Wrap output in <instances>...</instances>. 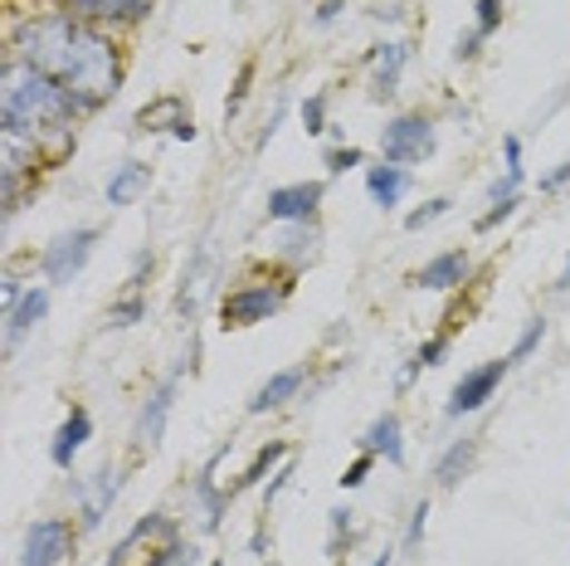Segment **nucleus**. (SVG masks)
<instances>
[{
	"label": "nucleus",
	"mask_w": 570,
	"mask_h": 566,
	"mask_svg": "<svg viewBox=\"0 0 570 566\" xmlns=\"http://www.w3.org/2000/svg\"><path fill=\"white\" fill-rule=\"evenodd\" d=\"M288 455H293V445H288V440H268V445H258V449H254V459L244 465V474H239L235 484H229V498L249 494V488H264V484H268V474H274L278 465H288Z\"/></svg>",
	"instance_id": "393cba45"
},
{
	"label": "nucleus",
	"mask_w": 570,
	"mask_h": 566,
	"mask_svg": "<svg viewBox=\"0 0 570 566\" xmlns=\"http://www.w3.org/2000/svg\"><path fill=\"white\" fill-rule=\"evenodd\" d=\"M342 6H346V0H322V6L313 10V25H317V30H327V25L342 16Z\"/></svg>",
	"instance_id": "de8ad7c7"
},
{
	"label": "nucleus",
	"mask_w": 570,
	"mask_h": 566,
	"mask_svg": "<svg viewBox=\"0 0 570 566\" xmlns=\"http://www.w3.org/2000/svg\"><path fill=\"white\" fill-rule=\"evenodd\" d=\"M381 162H395V166H424L434 157V147H439V123L430 118L424 108H405V113H391L381 127Z\"/></svg>",
	"instance_id": "20e7f679"
},
{
	"label": "nucleus",
	"mask_w": 570,
	"mask_h": 566,
	"mask_svg": "<svg viewBox=\"0 0 570 566\" xmlns=\"http://www.w3.org/2000/svg\"><path fill=\"white\" fill-rule=\"evenodd\" d=\"M98 244H102V225L59 230V235L40 250V283H49V289H63V283H73L88 269V260L98 254Z\"/></svg>",
	"instance_id": "423d86ee"
},
{
	"label": "nucleus",
	"mask_w": 570,
	"mask_h": 566,
	"mask_svg": "<svg viewBox=\"0 0 570 566\" xmlns=\"http://www.w3.org/2000/svg\"><path fill=\"white\" fill-rule=\"evenodd\" d=\"M196 543H190L186 533L180 537H166V543H157V547H147L141 552V562L137 566H196Z\"/></svg>",
	"instance_id": "c85d7f7f"
},
{
	"label": "nucleus",
	"mask_w": 570,
	"mask_h": 566,
	"mask_svg": "<svg viewBox=\"0 0 570 566\" xmlns=\"http://www.w3.org/2000/svg\"><path fill=\"white\" fill-rule=\"evenodd\" d=\"M375 465H381V459H375V455H366V449H361V455L352 459V465L342 469V479H336V484H342V494H356V488L371 479V469H375Z\"/></svg>",
	"instance_id": "58836bf2"
},
{
	"label": "nucleus",
	"mask_w": 570,
	"mask_h": 566,
	"mask_svg": "<svg viewBox=\"0 0 570 566\" xmlns=\"http://www.w3.org/2000/svg\"><path fill=\"white\" fill-rule=\"evenodd\" d=\"M180 377H186V367H176L171 377H161L147 396H141V410L132 420V445L137 449H157L166 440V424H171V410H176V396H180Z\"/></svg>",
	"instance_id": "9d476101"
},
{
	"label": "nucleus",
	"mask_w": 570,
	"mask_h": 566,
	"mask_svg": "<svg viewBox=\"0 0 570 566\" xmlns=\"http://www.w3.org/2000/svg\"><path fill=\"white\" fill-rule=\"evenodd\" d=\"M317 250H322V230L313 221V225H278V240L268 254H274V264H283L288 274H303V269L317 260Z\"/></svg>",
	"instance_id": "6ab92c4d"
},
{
	"label": "nucleus",
	"mask_w": 570,
	"mask_h": 566,
	"mask_svg": "<svg viewBox=\"0 0 570 566\" xmlns=\"http://www.w3.org/2000/svg\"><path fill=\"white\" fill-rule=\"evenodd\" d=\"M166 537H180V523L171 518V513H147V518H137L118 543H112V552H108V562L102 566H132L137 552L157 547V543H166Z\"/></svg>",
	"instance_id": "f3484780"
},
{
	"label": "nucleus",
	"mask_w": 570,
	"mask_h": 566,
	"mask_svg": "<svg viewBox=\"0 0 570 566\" xmlns=\"http://www.w3.org/2000/svg\"><path fill=\"white\" fill-rule=\"evenodd\" d=\"M55 6L73 10V16L88 20V25H102V30L122 35V30L147 25L151 10H157V0H55Z\"/></svg>",
	"instance_id": "ddd939ff"
},
{
	"label": "nucleus",
	"mask_w": 570,
	"mask_h": 566,
	"mask_svg": "<svg viewBox=\"0 0 570 566\" xmlns=\"http://www.w3.org/2000/svg\"><path fill=\"white\" fill-rule=\"evenodd\" d=\"M83 108L59 79L40 74L35 64L6 55L0 64V137H20L49 157V166H63L79 147Z\"/></svg>",
	"instance_id": "f03ea898"
},
{
	"label": "nucleus",
	"mask_w": 570,
	"mask_h": 566,
	"mask_svg": "<svg viewBox=\"0 0 570 566\" xmlns=\"http://www.w3.org/2000/svg\"><path fill=\"white\" fill-rule=\"evenodd\" d=\"M293 279L297 274H274V279L235 283V289L219 299V328L239 332V328H258V323H268V318H278L283 303L293 299Z\"/></svg>",
	"instance_id": "7ed1b4c3"
},
{
	"label": "nucleus",
	"mask_w": 570,
	"mask_h": 566,
	"mask_svg": "<svg viewBox=\"0 0 570 566\" xmlns=\"http://www.w3.org/2000/svg\"><path fill=\"white\" fill-rule=\"evenodd\" d=\"M24 289H30V283H20L16 274H6V279H0V299H6V308H16V303L24 299Z\"/></svg>",
	"instance_id": "49530a36"
},
{
	"label": "nucleus",
	"mask_w": 570,
	"mask_h": 566,
	"mask_svg": "<svg viewBox=\"0 0 570 566\" xmlns=\"http://www.w3.org/2000/svg\"><path fill=\"white\" fill-rule=\"evenodd\" d=\"M361 176H366L371 205H381V211H400V201H405L410 186H414V172H410V166H395V162H375Z\"/></svg>",
	"instance_id": "5701e85b"
},
{
	"label": "nucleus",
	"mask_w": 570,
	"mask_h": 566,
	"mask_svg": "<svg viewBox=\"0 0 570 566\" xmlns=\"http://www.w3.org/2000/svg\"><path fill=\"white\" fill-rule=\"evenodd\" d=\"M132 127H137V133H147V137H171V142H196L200 137L196 113H190V103L180 94H161V98L141 103Z\"/></svg>",
	"instance_id": "9b49d317"
},
{
	"label": "nucleus",
	"mask_w": 570,
	"mask_h": 566,
	"mask_svg": "<svg viewBox=\"0 0 570 566\" xmlns=\"http://www.w3.org/2000/svg\"><path fill=\"white\" fill-rule=\"evenodd\" d=\"M225 459H229V440L219 445L200 465L196 479H190V508H196V518H200V533H219V518H225V508L235 504V498H229V484H219V465H225Z\"/></svg>",
	"instance_id": "f8f14e48"
},
{
	"label": "nucleus",
	"mask_w": 570,
	"mask_h": 566,
	"mask_svg": "<svg viewBox=\"0 0 570 566\" xmlns=\"http://www.w3.org/2000/svg\"><path fill=\"white\" fill-rule=\"evenodd\" d=\"M512 377V357H492V362H478L469 367L459 381H453V391H449V401H444V416L449 420H469L478 416L492 396L502 391V381Z\"/></svg>",
	"instance_id": "0eeeda50"
},
{
	"label": "nucleus",
	"mask_w": 570,
	"mask_h": 566,
	"mask_svg": "<svg viewBox=\"0 0 570 566\" xmlns=\"http://www.w3.org/2000/svg\"><path fill=\"white\" fill-rule=\"evenodd\" d=\"M449 211H453V196H430L424 205H414V211L405 215V230H410V235H420V230H430V225L444 221Z\"/></svg>",
	"instance_id": "f704fd0d"
},
{
	"label": "nucleus",
	"mask_w": 570,
	"mask_h": 566,
	"mask_svg": "<svg viewBox=\"0 0 570 566\" xmlns=\"http://www.w3.org/2000/svg\"><path fill=\"white\" fill-rule=\"evenodd\" d=\"M147 313H151L147 293L122 289V299H112V303H108V318H102V328H108V332H127V328H137Z\"/></svg>",
	"instance_id": "cd10ccee"
},
{
	"label": "nucleus",
	"mask_w": 570,
	"mask_h": 566,
	"mask_svg": "<svg viewBox=\"0 0 570 566\" xmlns=\"http://www.w3.org/2000/svg\"><path fill=\"white\" fill-rule=\"evenodd\" d=\"M88 440H94V410H88V406H69V410H63V420H59V430H55V440H49V465L69 474L73 459L88 449Z\"/></svg>",
	"instance_id": "a211bd4d"
},
{
	"label": "nucleus",
	"mask_w": 570,
	"mask_h": 566,
	"mask_svg": "<svg viewBox=\"0 0 570 566\" xmlns=\"http://www.w3.org/2000/svg\"><path fill=\"white\" fill-rule=\"evenodd\" d=\"M570 186V157L561 162V166H551L547 176H541V191H547V196H556V191H566Z\"/></svg>",
	"instance_id": "a18cd8bd"
},
{
	"label": "nucleus",
	"mask_w": 570,
	"mask_h": 566,
	"mask_svg": "<svg viewBox=\"0 0 570 566\" xmlns=\"http://www.w3.org/2000/svg\"><path fill=\"white\" fill-rule=\"evenodd\" d=\"M10 55L35 64L40 74L59 79L83 108V118L102 113L122 94L127 59L112 30L79 20L73 10L49 6V10H24L10 20Z\"/></svg>",
	"instance_id": "f257e3e1"
},
{
	"label": "nucleus",
	"mask_w": 570,
	"mask_h": 566,
	"mask_svg": "<svg viewBox=\"0 0 570 566\" xmlns=\"http://www.w3.org/2000/svg\"><path fill=\"white\" fill-rule=\"evenodd\" d=\"M395 557H400V547H385V552H381V557H375L371 566H395Z\"/></svg>",
	"instance_id": "8fccbe9b"
},
{
	"label": "nucleus",
	"mask_w": 570,
	"mask_h": 566,
	"mask_svg": "<svg viewBox=\"0 0 570 566\" xmlns=\"http://www.w3.org/2000/svg\"><path fill=\"white\" fill-rule=\"evenodd\" d=\"M254 74H258L254 59H244L235 69V84H229V98H225V123H235L244 113V103H249V94H254Z\"/></svg>",
	"instance_id": "473e14b6"
},
{
	"label": "nucleus",
	"mask_w": 570,
	"mask_h": 566,
	"mask_svg": "<svg viewBox=\"0 0 570 566\" xmlns=\"http://www.w3.org/2000/svg\"><path fill=\"white\" fill-rule=\"evenodd\" d=\"M79 537L83 527H73V518H35L20 533V566H63Z\"/></svg>",
	"instance_id": "6e6552de"
},
{
	"label": "nucleus",
	"mask_w": 570,
	"mask_h": 566,
	"mask_svg": "<svg viewBox=\"0 0 570 566\" xmlns=\"http://www.w3.org/2000/svg\"><path fill=\"white\" fill-rule=\"evenodd\" d=\"M288 484H293V465H278L274 474H268V484H264V513L278 504V494H283Z\"/></svg>",
	"instance_id": "37998d69"
},
{
	"label": "nucleus",
	"mask_w": 570,
	"mask_h": 566,
	"mask_svg": "<svg viewBox=\"0 0 570 566\" xmlns=\"http://www.w3.org/2000/svg\"><path fill=\"white\" fill-rule=\"evenodd\" d=\"M473 30H483L488 40L502 30V0H473Z\"/></svg>",
	"instance_id": "a19ab883"
},
{
	"label": "nucleus",
	"mask_w": 570,
	"mask_h": 566,
	"mask_svg": "<svg viewBox=\"0 0 570 566\" xmlns=\"http://www.w3.org/2000/svg\"><path fill=\"white\" fill-rule=\"evenodd\" d=\"M55 172L49 157L35 142H20V137H0V205H6V221H16L24 196L40 191V176Z\"/></svg>",
	"instance_id": "39448f33"
},
{
	"label": "nucleus",
	"mask_w": 570,
	"mask_h": 566,
	"mask_svg": "<svg viewBox=\"0 0 570 566\" xmlns=\"http://www.w3.org/2000/svg\"><path fill=\"white\" fill-rule=\"evenodd\" d=\"M151 186V162L141 157H127L108 172V182H102V201L112 205V211H127V205H137L141 196H147Z\"/></svg>",
	"instance_id": "aec40b11"
},
{
	"label": "nucleus",
	"mask_w": 570,
	"mask_h": 566,
	"mask_svg": "<svg viewBox=\"0 0 570 566\" xmlns=\"http://www.w3.org/2000/svg\"><path fill=\"white\" fill-rule=\"evenodd\" d=\"M322 201H327V182L313 176V182H283L268 191L264 215L268 225H313L322 215Z\"/></svg>",
	"instance_id": "1a4fd4ad"
},
{
	"label": "nucleus",
	"mask_w": 570,
	"mask_h": 566,
	"mask_svg": "<svg viewBox=\"0 0 570 566\" xmlns=\"http://www.w3.org/2000/svg\"><path fill=\"white\" fill-rule=\"evenodd\" d=\"M283 118H288V98H283V103H278V108H274V113H268V123H264V127H258V137H254V152H264V147H268V142H274V133H278V127H283Z\"/></svg>",
	"instance_id": "c03bdc74"
},
{
	"label": "nucleus",
	"mask_w": 570,
	"mask_h": 566,
	"mask_svg": "<svg viewBox=\"0 0 570 566\" xmlns=\"http://www.w3.org/2000/svg\"><path fill=\"white\" fill-rule=\"evenodd\" d=\"M205 566H225V562H219V557H215V562H205Z\"/></svg>",
	"instance_id": "3c124183"
},
{
	"label": "nucleus",
	"mask_w": 570,
	"mask_h": 566,
	"mask_svg": "<svg viewBox=\"0 0 570 566\" xmlns=\"http://www.w3.org/2000/svg\"><path fill=\"white\" fill-rule=\"evenodd\" d=\"M478 449H483V440H478V435H463V440H453L444 455L434 459V484H439V488L463 484V479L473 474V465H478Z\"/></svg>",
	"instance_id": "a878e982"
},
{
	"label": "nucleus",
	"mask_w": 570,
	"mask_h": 566,
	"mask_svg": "<svg viewBox=\"0 0 570 566\" xmlns=\"http://www.w3.org/2000/svg\"><path fill=\"white\" fill-rule=\"evenodd\" d=\"M303 386H307V367H283V371H274V377H268L264 386H254L249 416H268V410L293 406L297 396H303Z\"/></svg>",
	"instance_id": "b1692460"
},
{
	"label": "nucleus",
	"mask_w": 570,
	"mask_h": 566,
	"mask_svg": "<svg viewBox=\"0 0 570 566\" xmlns=\"http://www.w3.org/2000/svg\"><path fill=\"white\" fill-rule=\"evenodd\" d=\"M122 479H127V469L102 465L94 479H83L79 488H73V498H79V527H83V533H98V527H102V518H108L112 504H118V494H122Z\"/></svg>",
	"instance_id": "4468645a"
},
{
	"label": "nucleus",
	"mask_w": 570,
	"mask_h": 566,
	"mask_svg": "<svg viewBox=\"0 0 570 566\" xmlns=\"http://www.w3.org/2000/svg\"><path fill=\"white\" fill-rule=\"evenodd\" d=\"M297 123H303L307 137H327L332 133V94H327V88H317V94L303 98V108H297Z\"/></svg>",
	"instance_id": "c756f323"
},
{
	"label": "nucleus",
	"mask_w": 570,
	"mask_h": 566,
	"mask_svg": "<svg viewBox=\"0 0 570 566\" xmlns=\"http://www.w3.org/2000/svg\"><path fill=\"white\" fill-rule=\"evenodd\" d=\"M356 543V513L352 508H332L327 513V552L342 557V547Z\"/></svg>",
	"instance_id": "72a5a7b5"
},
{
	"label": "nucleus",
	"mask_w": 570,
	"mask_h": 566,
	"mask_svg": "<svg viewBox=\"0 0 570 566\" xmlns=\"http://www.w3.org/2000/svg\"><path fill=\"white\" fill-rule=\"evenodd\" d=\"M502 176H512V182L527 186V162H522V137L508 133L502 137Z\"/></svg>",
	"instance_id": "ea45409f"
},
{
	"label": "nucleus",
	"mask_w": 570,
	"mask_h": 566,
	"mask_svg": "<svg viewBox=\"0 0 570 566\" xmlns=\"http://www.w3.org/2000/svg\"><path fill=\"white\" fill-rule=\"evenodd\" d=\"M469 279H473V254L469 250H439L434 260H424L410 274V283L424 289V293H459V289H469Z\"/></svg>",
	"instance_id": "dca6fc26"
},
{
	"label": "nucleus",
	"mask_w": 570,
	"mask_h": 566,
	"mask_svg": "<svg viewBox=\"0 0 570 566\" xmlns=\"http://www.w3.org/2000/svg\"><path fill=\"white\" fill-rule=\"evenodd\" d=\"M361 449L375 455L381 465H391V469L405 465V424H400L395 410H381V416L366 424V435H361Z\"/></svg>",
	"instance_id": "4be33fe9"
},
{
	"label": "nucleus",
	"mask_w": 570,
	"mask_h": 566,
	"mask_svg": "<svg viewBox=\"0 0 570 566\" xmlns=\"http://www.w3.org/2000/svg\"><path fill=\"white\" fill-rule=\"evenodd\" d=\"M556 293H570V254H566V264H561V274H556Z\"/></svg>",
	"instance_id": "09e8293b"
},
{
	"label": "nucleus",
	"mask_w": 570,
	"mask_h": 566,
	"mask_svg": "<svg viewBox=\"0 0 570 566\" xmlns=\"http://www.w3.org/2000/svg\"><path fill=\"white\" fill-rule=\"evenodd\" d=\"M49 293H55L49 283H30V289H24V299L16 308H6V347H10V352H16V347L49 318Z\"/></svg>",
	"instance_id": "412c9836"
},
{
	"label": "nucleus",
	"mask_w": 570,
	"mask_h": 566,
	"mask_svg": "<svg viewBox=\"0 0 570 566\" xmlns=\"http://www.w3.org/2000/svg\"><path fill=\"white\" fill-rule=\"evenodd\" d=\"M424 533H430V498H420V504L410 508V518H405V537H400V552H405V557H414V552L424 547Z\"/></svg>",
	"instance_id": "c9c22d12"
},
{
	"label": "nucleus",
	"mask_w": 570,
	"mask_h": 566,
	"mask_svg": "<svg viewBox=\"0 0 570 566\" xmlns=\"http://www.w3.org/2000/svg\"><path fill=\"white\" fill-rule=\"evenodd\" d=\"M322 166H327V176H346V172H366L371 157L356 142H332V147L322 152Z\"/></svg>",
	"instance_id": "7c9ffc66"
},
{
	"label": "nucleus",
	"mask_w": 570,
	"mask_h": 566,
	"mask_svg": "<svg viewBox=\"0 0 570 566\" xmlns=\"http://www.w3.org/2000/svg\"><path fill=\"white\" fill-rule=\"evenodd\" d=\"M449 352H453V332H434V338H424L420 347H414V357L405 362V371H400V386H410L420 371H430V367H444Z\"/></svg>",
	"instance_id": "bb28decb"
},
{
	"label": "nucleus",
	"mask_w": 570,
	"mask_h": 566,
	"mask_svg": "<svg viewBox=\"0 0 570 566\" xmlns=\"http://www.w3.org/2000/svg\"><path fill=\"white\" fill-rule=\"evenodd\" d=\"M151 269H157V250H151V244H141V250L132 254V264H127V289H132V293H147Z\"/></svg>",
	"instance_id": "4c0bfd02"
},
{
	"label": "nucleus",
	"mask_w": 570,
	"mask_h": 566,
	"mask_svg": "<svg viewBox=\"0 0 570 566\" xmlns=\"http://www.w3.org/2000/svg\"><path fill=\"white\" fill-rule=\"evenodd\" d=\"M547 332H551V323H547V318H527V323H522V332H517V342H512V367H522V362H531V357H537L541 352V347H547Z\"/></svg>",
	"instance_id": "2f4dec72"
},
{
	"label": "nucleus",
	"mask_w": 570,
	"mask_h": 566,
	"mask_svg": "<svg viewBox=\"0 0 570 566\" xmlns=\"http://www.w3.org/2000/svg\"><path fill=\"white\" fill-rule=\"evenodd\" d=\"M410 55L414 49L405 40H375L366 49V74H371V98L375 103L400 94V79H405V69H410Z\"/></svg>",
	"instance_id": "2eb2a0df"
},
{
	"label": "nucleus",
	"mask_w": 570,
	"mask_h": 566,
	"mask_svg": "<svg viewBox=\"0 0 570 566\" xmlns=\"http://www.w3.org/2000/svg\"><path fill=\"white\" fill-rule=\"evenodd\" d=\"M517 205H522V196L492 201L488 211H483V215H478V221H473V230H478V235H492V230H498V225H508V221H512V215H517Z\"/></svg>",
	"instance_id": "e433bc0d"
},
{
	"label": "nucleus",
	"mask_w": 570,
	"mask_h": 566,
	"mask_svg": "<svg viewBox=\"0 0 570 566\" xmlns=\"http://www.w3.org/2000/svg\"><path fill=\"white\" fill-rule=\"evenodd\" d=\"M483 45H488L483 30H463L459 40H453V59H459V64H473L478 55H483Z\"/></svg>",
	"instance_id": "79ce46f5"
}]
</instances>
